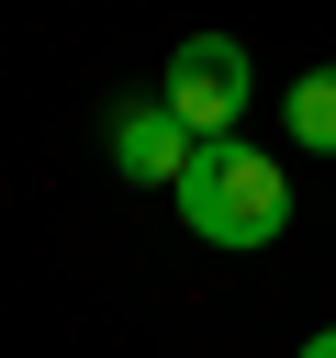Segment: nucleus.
I'll use <instances>...</instances> for the list:
<instances>
[{
	"label": "nucleus",
	"mask_w": 336,
	"mask_h": 358,
	"mask_svg": "<svg viewBox=\"0 0 336 358\" xmlns=\"http://www.w3.org/2000/svg\"><path fill=\"white\" fill-rule=\"evenodd\" d=\"M157 101L213 145V134H235L246 123V101H258V67H246V45L235 34H190L179 56H168V78H157Z\"/></svg>",
	"instance_id": "obj_2"
},
{
	"label": "nucleus",
	"mask_w": 336,
	"mask_h": 358,
	"mask_svg": "<svg viewBox=\"0 0 336 358\" xmlns=\"http://www.w3.org/2000/svg\"><path fill=\"white\" fill-rule=\"evenodd\" d=\"M190 145H202V134H190V123H179V112H168L157 90L112 112V168H123V179H157V190H179V168H190Z\"/></svg>",
	"instance_id": "obj_3"
},
{
	"label": "nucleus",
	"mask_w": 336,
	"mask_h": 358,
	"mask_svg": "<svg viewBox=\"0 0 336 358\" xmlns=\"http://www.w3.org/2000/svg\"><path fill=\"white\" fill-rule=\"evenodd\" d=\"M291 145L302 157H336V67H302L291 78Z\"/></svg>",
	"instance_id": "obj_4"
},
{
	"label": "nucleus",
	"mask_w": 336,
	"mask_h": 358,
	"mask_svg": "<svg viewBox=\"0 0 336 358\" xmlns=\"http://www.w3.org/2000/svg\"><path fill=\"white\" fill-rule=\"evenodd\" d=\"M179 224L202 235V246H280L291 235V168L269 157V145H246V134H213V145H190V168H179Z\"/></svg>",
	"instance_id": "obj_1"
},
{
	"label": "nucleus",
	"mask_w": 336,
	"mask_h": 358,
	"mask_svg": "<svg viewBox=\"0 0 336 358\" xmlns=\"http://www.w3.org/2000/svg\"><path fill=\"white\" fill-rule=\"evenodd\" d=\"M291 358H336V324H325V336H302V347H291Z\"/></svg>",
	"instance_id": "obj_5"
}]
</instances>
